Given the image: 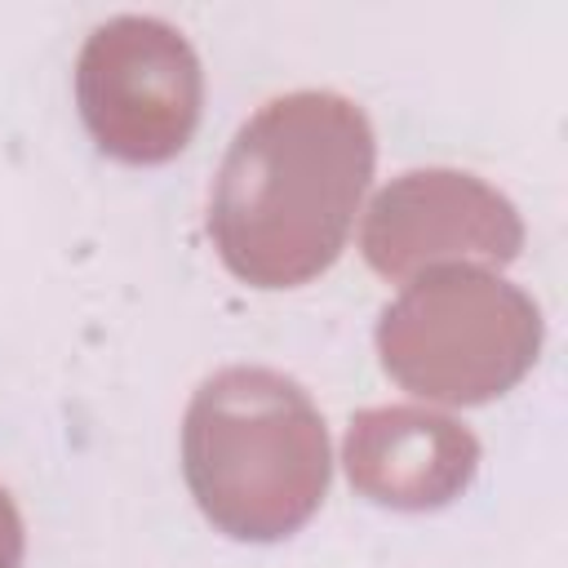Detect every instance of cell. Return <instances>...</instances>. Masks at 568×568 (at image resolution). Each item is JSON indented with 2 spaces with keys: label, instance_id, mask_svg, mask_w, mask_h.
<instances>
[{
  "label": "cell",
  "instance_id": "4",
  "mask_svg": "<svg viewBox=\"0 0 568 568\" xmlns=\"http://www.w3.org/2000/svg\"><path fill=\"white\" fill-rule=\"evenodd\" d=\"M75 102L102 155L164 164L200 124L204 71L178 27L120 13L89 31L75 58Z\"/></svg>",
  "mask_w": 568,
  "mask_h": 568
},
{
  "label": "cell",
  "instance_id": "3",
  "mask_svg": "<svg viewBox=\"0 0 568 568\" xmlns=\"http://www.w3.org/2000/svg\"><path fill=\"white\" fill-rule=\"evenodd\" d=\"M541 306L479 266H439L404 284L377 315L382 368L426 404H488L541 351Z\"/></svg>",
  "mask_w": 568,
  "mask_h": 568
},
{
  "label": "cell",
  "instance_id": "5",
  "mask_svg": "<svg viewBox=\"0 0 568 568\" xmlns=\"http://www.w3.org/2000/svg\"><path fill=\"white\" fill-rule=\"evenodd\" d=\"M519 248V209L462 169H408L390 178L359 226V253L382 280H417L439 266H510Z\"/></svg>",
  "mask_w": 568,
  "mask_h": 568
},
{
  "label": "cell",
  "instance_id": "7",
  "mask_svg": "<svg viewBox=\"0 0 568 568\" xmlns=\"http://www.w3.org/2000/svg\"><path fill=\"white\" fill-rule=\"evenodd\" d=\"M22 550H27L22 515H18L13 493L0 484V568H22Z\"/></svg>",
  "mask_w": 568,
  "mask_h": 568
},
{
  "label": "cell",
  "instance_id": "1",
  "mask_svg": "<svg viewBox=\"0 0 568 568\" xmlns=\"http://www.w3.org/2000/svg\"><path fill=\"white\" fill-rule=\"evenodd\" d=\"M368 115L333 89H293L257 106L231 138L209 235L222 266L253 288H297L324 275L373 182Z\"/></svg>",
  "mask_w": 568,
  "mask_h": 568
},
{
  "label": "cell",
  "instance_id": "6",
  "mask_svg": "<svg viewBox=\"0 0 568 568\" xmlns=\"http://www.w3.org/2000/svg\"><path fill=\"white\" fill-rule=\"evenodd\" d=\"M346 479L359 497L390 510H439L479 470V439L448 413L422 404L359 408L342 444Z\"/></svg>",
  "mask_w": 568,
  "mask_h": 568
},
{
  "label": "cell",
  "instance_id": "2",
  "mask_svg": "<svg viewBox=\"0 0 568 568\" xmlns=\"http://www.w3.org/2000/svg\"><path fill=\"white\" fill-rule=\"evenodd\" d=\"M182 475L217 532L235 541H284L328 493V426L311 395L280 368H217L186 404Z\"/></svg>",
  "mask_w": 568,
  "mask_h": 568
}]
</instances>
